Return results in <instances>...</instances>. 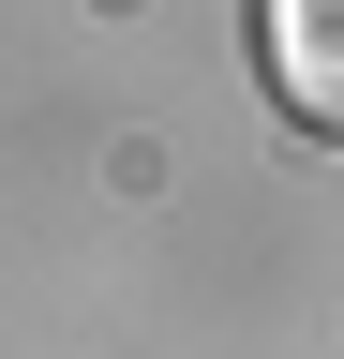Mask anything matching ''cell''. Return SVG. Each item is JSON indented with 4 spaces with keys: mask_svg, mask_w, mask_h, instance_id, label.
<instances>
[{
    "mask_svg": "<svg viewBox=\"0 0 344 359\" xmlns=\"http://www.w3.org/2000/svg\"><path fill=\"white\" fill-rule=\"evenodd\" d=\"M254 75L299 135L344 150V0H254Z\"/></svg>",
    "mask_w": 344,
    "mask_h": 359,
    "instance_id": "obj_1",
    "label": "cell"
}]
</instances>
